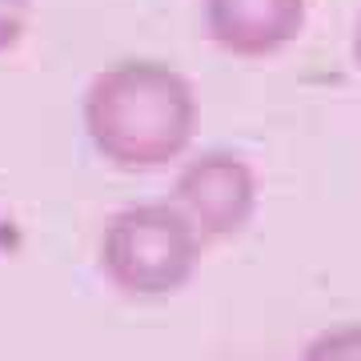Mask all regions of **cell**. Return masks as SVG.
I'll return each mask as SVG.
<instances>
[{"instance_id":"cell-1","label":"cell","mask_w":361,"mask_h":361,"mask_svg":"<svg viewBox=\"0 0 361 361\" xmlns=\"http://www.w3.org/2000/svg\"><path fill=\"white\" fill-rule=\"evenodd\" d=\"M80 125L104 165L157 173L189 153L201 125L193 80L157 56H125L85 85Z\"/></svg>"},{"instance_id":"cell-2","label":"cell","mask_w":361,"mask_h":361,"mask_svg":"<svg viewBox=\"0 0 361 361\" xmlns=\"http://www.w3.org/2000/svg\"><path fill=\"white\" fill-rule=\"evenodd\" d=\"M205 237L173 201H137L116 209L101 233V273L116 293L157 301L193 281Z\"/></svg>"},{"instance_id":"cell-3","label":"cell","mask_w":361,"mask_h":361,"mask_svg":"<svg viewBox=\"0 0 361 361\" xmlns=\"http://www.w3.org/2000/svg\"><path fill=\"white\" fill-rule=\"evenodd\" d=\"M169 201L193 221L205 241H229L249 229L261 201V180L249 157L233 149H201L180 161Z\"/></svg>"},{"instance_id":"cell-4","label":"cell","mask_w":361,"mask_h":361,"mask_svg":"<svg viewBox=\"0 0 361 361\" xmlns=\"http://www.w3.org/2000/svg\"><path fill=\"white\" fill-rule=\"evenodd\" d=\"M305 13L310 0H205V32L229 56L265 61L301 37Z\"/></svg>"},{"instance_id":"cell-5","label":"cell","mask_w":361,"mask_h":361,"mask_svg":"<svg viewBox=\"0 0 361 361\" xmlns=\"http://www.w3.org/2000/svg\"><path fill=\"white\" fill-rule=\"evenodd\" d=\"M301 361H361V322H341L310 337Z\"/></svg>"},{"instance_id":"cell-6","label":"cell","mask_w":361,"mask_h":361,"mask_svg":"<svg viewBox=\"0 0 361 361\" xmlns=\"http://www.w3.org/2000/svg\"><path fill=\"white\" fill-rule=\"evenodd\" d=\"M28 20H32V0H0V56L25 40Z\"/></svg>"},{"instance_id":"cell-7","label":"cell","mask_w":361,"mask_h":361,"mask_svg":"<svg viewBox=\"0 0 361 361\" xmlns=\"http://www.w3.org/2000/svg\"><path fill=\"white\" fill-rule=\"evenodd\" d=\"M353 61H357V68H361V0H357V16H353Z\"/></svg>"}]
</instances>
